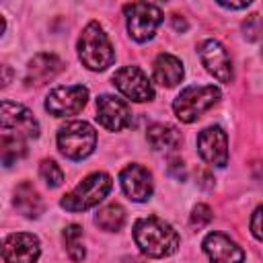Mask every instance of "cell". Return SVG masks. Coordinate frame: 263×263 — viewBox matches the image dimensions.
<instances>
[{"mask_svg": "<svg viewBox=\"0 0 263 263\" xmlns=\"http://www.w3.org/2000/svg\"><path fill=\"white\" fill-rule=\"evenodd\" d=\"M134 240H136L138 249L152 259H162V257L177 253L179 242H181L177 230L168 222H164L156 216L136 220Z\"/></svg>", "mask_w": 263, "mask_h": 263, "instance_id": "obj_1", "label": "cell"}, {"mask_svg": "<svg viewBox=\"0 0 263 263\" xmlns=\"http://www.w3.org/2000/svg\"><path fill=\"white\" fill-rule=\"evenodd\" d=\"M41 255V245L35 234L12 232L4 238L2 257L4 263H37Z\"/></svg>", "mask_w": 263, "mask_h": 263, "instance_id": "obj_12", "label": "cell"}, {"mask_svg": "<svg viewBox=\"0 0 263 263\" xmlns=\"http://www.w3.org/2000/svg\"><path fill=\"white\" fill-rule=\"evenodd\" d=\"M97 132L86 121H68L58 129V148L70 160H82L95 152Z\"/></svg>", "mask_w": 263, "mask_h": 263, "instance_id": "obj_5", "label": "cell"}, {"mask_svg": "<svg viewBox=\"0 0 263 263\" xmlns=\"http://www.w3.org/2000/svg\"><path fill=\"white\" fill-rule=\"evenodd\" d=\"M199 58L205 70L220 82H232V60L226 47L218 39H205L199 43Z\"/></svg>", "mask_w": 263, "mask_h": 263, "instance_id": "obj_13", "label": "cell"}, {"mask_svg": "<svg viewBox=\"0 0 263 263\" xmlns=\"http://www.w3.org/2000/svg\"><path fill=\"white\" fill-rule=\"evenodd\" d=\"M97 121L109 132H121L132 123V109L119 97L101 95L97 99Z\"/></svg>", "mask_w": 263, "mask_h": 263, "instance_id": "obj_11", "label": "cell"}, {"mask_svg": "<svg viewBox=\"0 0 263 263\" xmlns=\"http://www.w3.org/2000/svg\"><path fill=\"white\" fill-rule=\"evenodd\" d=\"M168 175L175 177L177 181H183V179H185V164H183V160L173 158V160L168 162Z\"/></svg>", "mask_w": 263, "mask_h": 263, "instance_id": "obj_27", "label": "cell"}, {"mask_svg": "<svg viewBox=\"0 0 263 263\" xmlns=\"http://www.w3.org/2000/svg\"><path fill=\"white\" fill-rule=\"evenodd\" d=\"M218 4L224 6V8H230V10H238V8H247L251 2L245 0V2H218Z\"/></svg>", "mask_w": 263, "mask_h": 263, "instance_id": "obj_28", "label": "cell"}, {"mask_svg": "<svg viewBox=\"0 0 263 263\" xmlns=\"http://www.w3.org/2000/svg\"><path fill=\"white\" fill-rule=\"evenodd\" d=\"M64 242H66V251H68V257L76 263H80L86 255V249H84V242H82V226L78 224H68L64 228Z\"/></svg>", "mask_w": 263, "mask_h": 263, "instance_id": "obj_21", "label": "cell"}, {"mask_svg": "<svg viewBox=\"0 0 263 263\" xmlns=\"http://www.w3.org/2000/svg\"><path fill=\"white\" fill-rule=\"evenodd\" d=\"M113 86L129 101L146 103L154 99V88L148 76L138 66H123L113 74Z\"/></svg>", "mask_w": 263, "mask_h": 263, "instance_id": "obj_9", "label": "cell"}, {"mask_svg": "<svg viewBox=\"0 0 263 263\" xmlns=\"http://www.w3.org/2000/svg\"><path fill=\"white\" fill-rule=\"evenodd\" d=\"M12 203L25 218H39L43 214V199L29 181H23L21 185H16Z\"/></svg>", "mask_w": 263, "mask_h": 263, "instance_id": "obj_18", "label": "cell"}, {"mask_svg": "<svg viewBox=\"0 0 263 263\" xmlns=\"http://www.w3.org/2000/svg\"><path fill=\"white\" fill-rule=\"evenodd\" d=\"M86 101H88V88L82 84L55 86L53 90H49L45 99V109L53 117H68L80 113Z\"/></svg>", "mask_w": 263, "mask_h": 263, "instance_id": "obj_8", "label": "cell"}, {"mask_svg": "<svg viewBox=\"0 0 263 263\" xmlns=\"http://www.w3.org/2000/svg\"><path fill=\"white\" fill-rule=\"evenodd\" d=\"M0 121H2V136L21 138L25 142L39 136V121L27 107H23L18 103L2 101Z\"/></svg>", "mask_w": 263, "mask_h": 263, "instance_id": "obj_7", "label": "cell"}, {"mask_svg": "<svg viewBox=\"0 0 263 263\" xmlns=\"http://www.w3.org/2000/svg\"><path fill=\"white\" fill-rule=\"evenodd\" d=\"M201 247L210 263H242L245 261V251L230 236L222 232H210L203 238Z\"/></svg>", "mask_w": 263, "mask_h": 263, "instance_id": "obj_15", "label": "cell"}, {"mask_svg": "<svg viewBox=\"0 0 263 263\" xmlns=\"http://www.w3.org/2000/svg\"><path fill=\"white\" fill-rule=\"evenodd\" d=\"M251 232L257 240L263 242V205H259L251 216Z\"/></svg>", "mask_w": 263, "mask_h": 263, "instance_id": "obj_26", "label": "cell"}, {"mask_svg": "<svg viewBox=\"0 0 263 263\" xmlns=\"http://www.w3.org/2000/svg\"><path fill=\"white\" fill-rule=\"evenodd\" d=\"M129 37L138 43L150 41L162 23V10L152 2H132L123 6Z\"/></svg>", "mask_w": 263, "mask_h": 263, "instance_id": "obj_6", "label": "cell"}, {"mask_svg": "<svg viewBox=\"0 0 263 263\" xmlns=\"http://www.w3.org/2000/svg\"><path fill=\"white\" fill-rule=\"evenodd\" d=\"M95 224L101 228V230H107V232H117L123 228L125 224V210L123 205L119 203H109L105 208H101L97 214H95Z\"/></svg>", "mask_w": 263, "mask_h": 263, "instance_id": "obj_20", "label": "cell"}, {"mask_svg": "<svg viewBox=\"0 0 263 263\" xmlns=\"http://www.w3.org/2000/svg\"><path fill=\"white\" fill-rule=\"evenodd\" d=\"M111 187H113V181L107 173H103V171L90 173L72 191H68L62 197L60 205L68 212H86V210L99 205L109 195Z\"/></svg>", "mask_w": 263, "mask_h": 263, "instance_id": "obj_3", "label": "cell"}, {"mask_svg": "<svg viewBox=\"0 0 263 263\" xmlns=\"http://www.w3.org/2000/svg\"><path fill=\"white\" fill-rule=\"evenodd\" d=\"M183 62L173 55V53H158L156 60H154V66H152V78L154 82H158L160 86H177L181 80H183Z\"/></svg>", "mask_w": 263, "mask_h": 263, "instance_id": "obj_17", "label": "cell"}, {"mask_svg": "<svg viewBox=\"0 0 263 263\" xmlns=\"http://www.w3.org/2000/svg\"><path fill=\"white\" fill-rule=\"evenodd\" d=\"M39 175H41V179L45 181L47 187H60L62 181H64V171L60 168V164L55 160H49V158L41 160Z\"/></svg>", "mask_w": 263, "mask_h": 263, "instance_id": "obj_23", "label": "cell"}, {"mask_svg": "<svg viewBox=\"0 0 263 263\" xmlns=\"http://www.w3.org/2000/svg\"><path fill=\"white\" fill-rule=\"evenodd\" d=\"M78 58L92 72H103L115 62V49L105 29L97 21H90L82 29V35L78 39Z\"/></svg>", "mask_w": 263, "mask_h": 263, "instance_id": "obj_2", "label": "cell"}, {"mask_svg": "<svg viewBox=\"0 0 263 263\" xmlns=\"http://www.w3.org/2000/svg\"><path fill=\"white\" fill-rule=\"evenodd\" d=\"M173 23H175V29H183V31L187 29V23H185L183 18L179 21V16H175V18H173Z\"/></svg>", "mask_w": 263, "mask_h": 263, "instance_id": "obj_29", "label": "cell"}, {"mask_svg": "<svg viewBox=\"0 0 263 263\" xmlns=\"http://www.w3.org/2000/svg\"><path fill=\"white\" fill-rule=\"evenodd\" d=\"M2 162L4 166L14 164L16 160H21L27 154V142L21 138H12V136H2Z\"/></svg>", "mask_w": 263, "mask_h": 263, "instance_id": "obj_22", "label": "cell"}, {"mask_svg": "<svg viewBox=\"0 0 263 263\" xmlns=\"http://www.w3.org/2000/svg\"><path fill=\"white\" fill-rule=\"evenodd\" d=\"M119 183L123 193L132 199V201H146L150 199L154 185H152V175L148 168H144L142 164H127L121 173H119Z\"/></svg>", "mask_w": 263, "mask_h": 263, "instance_id": "obj_14", "label": "cell"}, {"mask_svg": "<svg viewBox=\"0 0 263 263\" xmlns=\"http://www.w3.org/2000/svg\"><path fill=\"white\" fill-rule=\"evenodd\" d=\"M146 140L158 152L175 150L181 144V132L168 123H152L146 129Z\"/></svg>", "mask_w": 263, "mask_h": 263, "instance_id": "obj_19", "label": "cell"}, {"mask_svg": "<svg viewBox=\"0 0 263 263\" xmlns=\"http://www.w3.org/2000/svg\"><path fill=\"white\" fill-rule=\"evenodd\" d=\"M212 218H214V214H212V208H210V205H205V203H197V205L191 210V216H189V224H191V228L199 230V228L208 226V224L212 222Z\"/></svg>", "mask_w": 263, "mask_h": 263, "instance_id": "obj_24", "label": "cell"}, {"mask_svg": "<svg viewBox=\"0 0 263 263\" xmlns=\"http://www.w3.org/2000/svg\"><path fill=\"white\" fill-rule=\"evenodd\" d=\"M197 152L212 166L228 164V136L220 125H210L197 136Z\"/></svg>", "mask_w": 263, "mask_h": 263, "instance_id": "obj_10", "label": "cell"}, {"mask_svg": "<svg viewBox=\"0 0 263 263\" xmlns=\"http://www.w3.org/2000/svg\"><path fill=\"white\" fill-rule=\"evenodd\" d=\"M64 68V62L55 53H37L29 60L25 70V82L27 86H41L49 80H53Z\"/></svg>", "mask_w": 263, "mask_h": 263, "instance_id": "obj_16", "label": "cell"}, {"mask_svg": "<svg viewBox=\"0 0 263 263\" xmlns=\"http://www.w3.org/2000/svg\"><path fill=\"white\" fill-rule=\"evenodd\" d=\"M220 97H222V92L214 84L187 86L173 101V111H175V115H177L179 121L193 123L195 119L201 117V113H205L208 109H212L220 101Z\"/></svg>", "mask_w": 263, "mask_h": 263, "instance_id": "obj_4", "label": "cell"}, {"mask_svg": "<svg viewBox=\"0 0 263 263\" xmlns=\"http://www.w3.org/2000/svg\"><path fill=\"white\" fill-rule=\"evenodd\" d=\"M261 29H263V23H261V16H259V14H251V16H247V21L242 23V33H245V37H247L249 41H255V39L259 37Z\"/></svg>", "mask_w": 263, "mask_h": 263, "instance_id": "obj_25", "label": "cell"}]
</instances>
